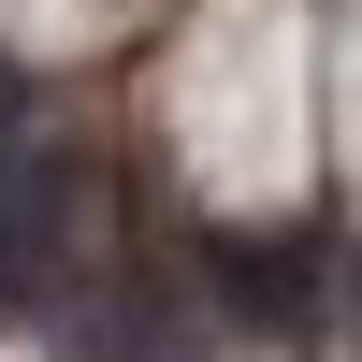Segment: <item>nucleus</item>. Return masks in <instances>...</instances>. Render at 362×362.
<instances>
[{"label":"nucleus","mask_w":362,"mask_h":362,"mask_svg":"<svg viewBox=\"0 0 362 362\" xmlns=\"http://www.w3.org/2000/svg\"><path fill=\"white\" fill-rule=\"evenodd\" d=\"M73 232H87V160L73 145H15V160H0V305H58V261H73Z\"/></svg>","instance_id":"obj_1"},{"label":"nucleus","mask_w":362,"mask_h":362,"mask_svg":"<svg viewBox=\"0 0 362 362\" xmlns=\"http://www.w3.org/2000/svg\"><path fill=\"white\" fill-rule=\"evenodd\" d=\"M218 290L261 319V334H290V319H305V261H290V247H218Z\"/></svg>","instance_id":"obj_2"},{"label":"nucleus","mask_w":362,"mask_h":362,"mask_svg":"<svg viewBox=\"0 0 362 362\" xmlns=\"http://www.w3.org/2000/svg\"><path fill=\"white\" fill-rule=\"evenodd\" d=\"M15 145H44V87H29L15 58H0V160H15Z\"/></svg>","instance_id":"obj_3"}]
</instances>
